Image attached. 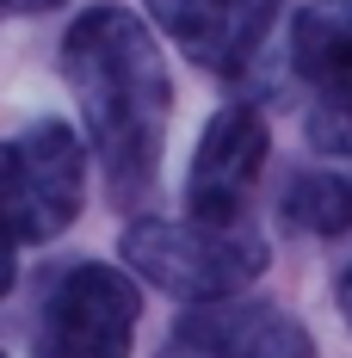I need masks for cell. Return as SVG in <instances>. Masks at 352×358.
I'll return each instance as SVG.
<instances>
[{"mask_svg":"<svg viewBox=\"0 0 352 358\" xmlns=\"http://www.w3.org/2000/svg\"><path fill=\"white\" fill-rule=\"evenodd\" d=\"M62 80H69L87 143L99 155V179L118 210H136L155 192L167 117H174V74L155 31L130 6H87L62 31Z\"/></svg>","mask_w":352,"mask_h":358,"instance_id":"cell-1","label":"cell"},{"mask_svg":"<svg viewBox=\"0 0 352 358\" xmlns=\"http://www.w3.org/2000/svg\"><path fill=\"white\" fill-rule=\"evenodd\" d=\"M124 266L136 272L148 290L174 296V303H223L241 296L266 266L272 248L253 229V216H229V222H204V216H136L124 229Z\"/></svg>","mask_w":352,"mask_h":358,"instance_id":"cell-2","label":"cell"},{"mask_svg":"<svg viewBox=\"0 0 352 358\" xmlns=\"http://www.w3.org/2000/svg\"><path fill=\"white\" fill-rule=\"evenodd\" d=\"M80 210H87V143L69 124L43 117L0 143V229L19 248L69 235Z\"/></svg>","mask_w":352,"mask_h":358,"instance_id":"cell-3","label":"cell"},{"mask_svg":"<svg viewBox=\"0 0 352 358\" xmlns=\"http://www.w3.org/2000/svg\"><path fill=\"white\" fill-rule=\"evenodd\" d=\"M142 322V278L130 266L74 259L43 290L31 358H130Z\"/></svg>","mask_w":352,"mask_h":358,"instance_id":"cell-4","label":"cell"},{"mask_svg":"<svg viewBox=\"0 0 352 358\" xmlns=\"http://www.w3.org/2000/svg\"><path fill=\"white\" fill-rule=\"evenodd\" d=\"M272 161V130H266V111L260 106H223L211 111L198 155H192V173H185V216H204V222H229L247 216V198Z\"/></svg>","mask_w":352,"mask_h":358,"instance_id":"cell-5","label":"cell"},{"mask_svg":"<svg viewBox=\"0 0 352 358\" xmlns=\"http://www.w3.org/2000/svg\"><path fill=\"white\" fill-rule=\"evenodd\" d=\"M155 358H316V340L297 315L272 303H185V315L167 327Z\"/></svg>","mask_w":352,"mask_h":358,"instance_id":"cell-6","label":"cell"},{"mask_svg":"<svg viewBox=\"0 0 352 358\" xmlns=\"http://www.w3.org/2000/svg\"><path fill=\"white\" fill-rule=\"evenodd\" d=\"M279 6L284 0H148V19L179 43V56H192L204 74L235 80L260 56Z\"/></svg>","mask_w":352,"mask_h":358,"instance_id":"cell-7","label":"cell"},{"mask_svg":"<svg viewBox=\"0 0 352 358\" xmlns=\"http://www.w3.org/2000/svg\"><path fill=\"white\" fill-rule=\"evenodd\" d=\"M290 74L352 99V0H309L290 25Z\"/></svg>","mask_w":352,"mask_h":358,"instance_id":"cell-8","label":"cell"},{"mask_svg":"<svg viewBox=\"0 0 352 358\" xmlns=\"http://www.w3.org/2000/svg\"><path fill=\"white\" fill-rule=\"evenodd\" d=\"M279 222L309 235V241H334L352 229V179L346 173H290L279 192Z\"/></svg>","mask_w":352,"mask_h":358,"instance_id":"cell-9","label":"cell"},{"mask_svg":"<svg viewBox=\"0 0 352 358\" xmlns=\"http://www.w3.org/2000/svg\"><path fill=\"white\" fill-rule=\"evenodd\" d=\"M303 130H309V148H316V155L352 161V99L321 93L316 106H309V117H303Z\"/></svg>","mask_w":352,"mask_h":358,"instance_id":"cell-10","label":"cell"},{"mask_svg":"<svg viewBox=\"0 0 352 358\" xmlns=\"http://www.w3.org/2000/svg\"><path fill=\"white\" fill-rule=\"evenodd\" d=\"M13 278H19V241H13V235L0 229V296L13 290Z\"/></svg>","mask_w":352,"mask_h":358,"instance_id":"cell-11","label":"cell"},{"mask_svg":"<svg viewBox=\"0 0 352 358\" xmlns=\"http://www.w3.org/2000/svg\"><path fill=\"white\" fill-rule=\"evenodd\" d=\"M50 6H62V0H0L6 19H37V13H50Z\"/></svg>","mask_w":352,"mask_h":358,"instance_id":"cell-12","label":"cell"},{"mask_svg":"<svg viewBox=\"0 0 352 358\" xmlns=\"http://www.w3.org/2000/svg\"><path fill=\"white\" fill-rule=\"evenodd\" d=\"M334 309H340L346 327H352V259H346V272H340V285H334Z\"/></svg>","mask_w":352,"mask_h":358,"instance_id":"cell-13","label":"cell"},{"mask_svg":"<svg viewBox=\"0 0 352 358\" xmlns=\"http://www.w3.org/2000/svg\"><path fill=\"white\" fill-rule=\"evenodd\" d=\"M0 358H6V346H0Z\"/></svg>","mask_w":352,"mask_h":358,"instance_id":"cell-14","label":"cell"}]
</instances>
